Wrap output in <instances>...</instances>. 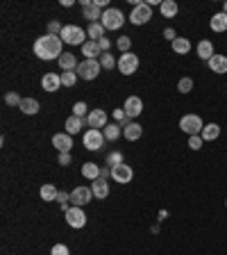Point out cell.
Listing matches in <instances>:
<instances>
[{
    "label": "cell",
    "instance_id": "cell-3",
    "mask_svg": "<svg viewBox=\"0 0 227 255\" xmlns=\"http://www.w3.org/2000/svg\"><path fill=\"white\" fill-rule=\"evenodd\" d=\"M103 71V66H100V59H84V62H80L75 73H78V78L82 80H96Z\"/></svg>",
    "mask_w": 227,
    "mask_h": 255
},
{
    "label": "cell",
    "instance_id": "cell-34",
    "mask_svg": "<svg viewBox=\"0 0 227 255\" xmlns=\"http://www.w3.org/2000/svg\"><path fill=\"white\" fill-rule=\"evenodd\" d=\"M78 82V73L75 71H62V85L64 87H73Z\"/></svg>",
    "mask_w": 227,
    "mask_h": 255
},
{
    "label": "cell",
    "instance_id": "cell-33",
    "mask_svg": "<svg viewBox=\"0 0 227 255\" xmlns=\"http://www.w3.org/2000/svg\"><path fill=\"white\" fill-rule=\"evenodd\" d=\"M100 66H103L104 71H111V69H116L118 62L114 59V55H109V52H103V57H100Z\"/></svg>",
    "mask_w": 227,
    "mask_h": 255
},
{
    "label": "cell",
    "instance_id": "cell-23",
    "mask_svg": "<svg viewBox=\"0 0 227 255\" xmlns=\"http://www.w3.org/2000/svg\"><path fill=\"white\" fill-rule=\"evenodd\" d=\"M57 62H59V66H62V71H75L80 64L73 52H62V57H59Z\"/></svg>",
    "mask_w": 227,
    "mask_h": 255
},
{
    "label": "cell",
    "instance_id": "cell-21",
    "mask_svg": "<svg viewBox=\"0 0 227 255\" xmlns=\"http://www.w3.org/2000/svg\"><path fill=\"white\" fill-rule=\"evenodd\" d=\"M207 64H209V69H211L214 73H218V75L227 73V57H225V55H214Z\"/></svg>",
    "mask_w": 227,
    "mask_h": 255
},
{
    "label": "cell",
    "instance_id": "cell-29",
    "mask_svg": "<svg viewBox=\"0 0 227 255\" xmlns=\"http://www.w3.org/2000/svg\"><path fill=\"white\" fill-rule=\"evenodd\" d=\"M39 194H41V201H48V203H50V201H57V196H59L57 187H55L52 183H45L39 189Z\"/></svg>",
    "mask_w": 227,
    "mask_h": 255
},
{
    "label": "cell",
    "instance_id": "cell-38",
    "mask_svg": "<svg viewBox=\"0 0 227 255\" xmlns=\"http://www.w3.org/2000/svg\"><path fill=\"white\" fill-rule=\"evenodd\" d=\"M89 107H86V103H75L73 105V114H75V116H82V118H86L89 116Z\"/></svg>",
    "mask_w": 227,
    "mask_h": 255
},
{
    "label": "cell",
    "instance_id": "cell-9",
    "mask_svg": "<svg viewBox=\"0 0 227 255\" xmlns=\"http://www.w3.org/2000/svg\"><path fill=\"white\" fill-rule=\"evenodd\" d=\"M66 223L71 226V228H75V230H80V228H84L86 226V214H84V209L82 208H68L66 209Z\"/></svg>",
    "mask_w": 227,
    "mask_h": 255
},
{
    "label": "cell",
    "instance_id": "cell-17",
    "mask_svg": "<svg viewBox=\"0 0 227 255\" xmlns=\"http://www.w3.org/2000/svg\"><path fill=\"white\" fill-rule=\"evenodd\" d=\"M91 189H93V196L100 198V201H104V198L109 196V185H107L104 178H96V180L91 183Z\"/></svg>",
    "mask_w": 227,
    "mask_h": 255
},
{
    "label": "cell",
    "instance_id": "cell-30",
    "mask_svg": "<svg viewBox=\"0 0 227 255\" xmlns=\"http://www.w3.org/2000/svg\"><path fill=\"white\" fill-rule=\"evenodd\" d=\"M170 46H173V50H175L177 55H188V50H191V41H188L186 37H177Z\"/></svg>",
    "mask_w": 227,
    "mask_h": 255
},
{
    "label": "cell",
    "instance_id": "cell-27",
    "mask_svg": "<svg viewBox=\"0 0 227 255\" xmlns=\"http://www.w3.org/2000/svg\"><path fill=\"white\" fill-rule=\"evenodd\" d=\"M103 135H104L107 141H118L121 135H123V128H121L118 123H107L104 125V130H103Z\"/></svg>",
    "mask_w": 227,
    "mask_h": 255
},
{
    "label": "cell",
    "instance_id": "cell-48",
    "mask_svg": "<svg viewBox=\"0 0 227 255\" xmlns=\"http://www.w3.org/2000/svg\"><path fill=\"white\" fill-rule=\"evenodd\" d=\"M73 2L75 0H62V7H73Z\"/></svg>",
    "mask_w": 227,
    "mask_h": 255
},
{
    "label": "cell",
    "instance_id": "cell-5",
    "mask_svg": "<svg viewBox=\"0 0 227 255\" xmlns=\"http://www.w3.org/2000/svg\"><path fill=\"white\" fill-rule=\"evenodd\" d=\"M180 128L186 132L188 137H195V135L202 132L205 123H202V118L198 116V114H184V116L180 118Z\"/></svg>",
    "mask_w": 227,
    "mask_h": 255
},
{
    "label": "cell",
    "instance_id": "cell-11",
    "mask_svg": "<svg viewBox=\"0 0 227 255\" xmlns=\"http://www.w3.org/2000/svg\"><path fill=\"white\" fill-rule=\"evenodd\" d=\"M132 176H134V171H132L130 164H118V166H111V178L121 185H127L132 183Z\"/></svg>",
    "mask_w": 227,
    "mask_h": 255
},
{
    "label": "cell",
    "instance_id": "cell-40",
    "mask_svg": "<svg viewBox=\"0 0 227 255\" xmlns=\"http://www.w3.org/2000/svg\"><path fill=\"white\" fill-rule=\"evenodd\" d=\"M202 144H205V139H202L200 135H195V137H188V148H191V151H200Z\"/></svg>",
    "mask_w": 227,
    "mask_h": 255
},
{
    "label": "cell",
    "instance_id": "cell-32",
    "mask_svg": "<svg viewBox=\"0 0 227 255\" xmlns=\"http://www.w3.org/2000/svg\"><path fill=\"white\" fill-rule=\"evenodd\" d=\"M82 176L89 178L91 183H93L96 178H100V166H98V164H93V162L82 164Z\"/></svg>",
    "mask_w": 227,
    "mask_h": 255
},
{
    "label": "cell",
    "instance_id": "cell-42",
    "mask_svg": "<svg viewBox=\"0 0 227 255\" xmlns=\"http://www.w3.org/2000/svg\"><path fill=\"white\" fill-rule=\"evenodd\" d=\"M50 255H71V251H68L66 244H55L50 249Z\"/></svg>",
    "mask_w": 227,
    "mask_h": 255
},
{
    "label": "cell",
    "instance_id": "cell-46",
    "mask_svg": "<svg viewBox=\"0 0 227 255\" xmlns=\"http://www.w3.org/2000/svg\"><path fill=\"white\" fill-rule=\"evenodd\" d=\"M98 44H100V50H103V52H109V48H111V41L107 39V37H103V39L98 41Z\"/></svg>",
    "mask_w": 227,
    "mask_h": 255
},
{
    "label": "cell",
    "instance_id": "cell-50",
    "mask_svg": "<svg viewBox=\"0 0 227 255\" xmlns=\"http://www.w3.org/2000/svg\"><path fill=\"white\" fill-rule=\"evenodd\" d=\"M225 208H227V201H225Z\"/></svg>",
    "mask_w": 227,
    "mask_h": 255
},
{
    "label": "cell",
    "instance_id": "cell-47",
    "mask_svg": "<svg viewBox=\"0 0 227 255\" xmlns=\"http://www.w3.org/2000/svg\"><path fill=\"white\" fill-rule=\"evenodd\" d=\"M100 178H104V180L111 178V166H103V169H100Z\"/></svg>",
    "mask_w": 227,
    "mask_h": 255
},
{
    "label": "cell",
    "instance_id": "cell-49",
    "mask_svg": "<svg viewBox=\"0 0 227 255\" xmlns=\"http://www.w3.org/2000/svg\"><path fill=\"white\" fill-rule=\"evenodd\" d=\"M223 12H225V14H227V2H225V7H223Z\"/></svg>",
    "mask_w": 227,
    "mask_h": 255
},
{
    "label": "cell",
    "instance_id": "cell-10",
    "mask_svg": "<svg viewBox=\"0 0 227 255\" xmlns=\"http://www.w3.org/2000/svg\"><path fill=\"white\" fill-rule=\"evenodd\" d=\"M93 198V189L91 187H75V189L71 191V205H75V208H84V205H89V201Z\"/></svg>",
    "mask_w": 227,
    "mask_h": 255
},
{
    "label": "cell",
    "instance_id": "cell-44",
    "mask_svg": "<svg viewBox=\"0 0 227 255\" xmlns=\"http://www.w3.org/2000/svg\"><path fill=\"white\" fill-rule=\"evenodd\" d=\"M62 166H71V153H59V160H57Z\"/></svg>",
    "mask_w": 227,
    "mask_h": 255
},
{
    "label": "cell",
    "instance_id": "cell-13",
    "mask_svg": "<svg viewBox=\"0 0 227 255\" xmlns=\"http://www.w3.org/2000/svg\"><path fill=\"white\" fill-rule=\"evenodd\" d=\"M52 146H55L59 153H71V148H73V137L68 135V132H57V135L52 137Z\"/></svg>",
    "mask_w": 227,
    "mask_h": 255
},
{
    "label": "cell",
    "instance_id": "cell-12",
    "mask_svg": "<svg viewBox=\"0 0 227 255\" xmlns=\"http://www.w3.org/2000/svg\"><path fill=\"white\" fill-rule=\"evenodd\" d=\"M41 87H43V92L55 93L62 87V73H45L41 78Z\"/></svg>",
    "mask_w": 227,
    "mask_h": 255
},
{
    "label": "cell",
    "instance_id": "cell-41",
    "mask_svg": "<svg viewBox=\"0 0 227 255\" xmlns=\"http://www.w3.org/2000/svg\"><path fill=\"white\" fill-rule=\"evenodd\" d=\"M5 103H7V105H16V107H21L23 98H21V96H19V93H16V92H9V93H7V96H5Z\"/></svg>",
    "mask_w": 227,
    "mask_h": 255
},
{
    "label": "cell",
    "instance_id": "cell-43",
    "mask_svg": "<svg viewBox=\"0 0 227 255\" xmlns=\"http://www.w3.org/2000/svg\"><path fill=\"white\" fill-rule=\"evenodd\" d=\"M62 30H64V25H62V23H59V21H50V23H48V34H62Z\"/></svg>",
    "mask_w": 227,
    "mask_h": 255
},
{
    "label": "cell",
    "instance_id": "cell-8",
    "mask_svg": "<svg viewBox=\"0 0 227 255\" xmlns=\"http://www.w3.org/2000/svg\"><path fill=\"white\" fill-rule=\"evenodd\" d=\"M116 69L123 73V75H132V73H136V69H139V57H136L134 52H123V55L118 57Z\"/></svg>",
    "mask_w": 227,
    "mask_h": 255
},
{
    "label": "cell",
    "instance_id": "cell-7",
    "mask_svg": "<svg viewBox=\"0 0 227 255\" xmlns=\"http://www.w3.org/2000/svg\"><path fill=\"white\" fill-rule=\"evenodd\" d=\"M150 19H152V7H150L148 2H139L130 14V21L134 25H145Z\"/></svg>",
    "mask_w": 227,
    "mask_h": 255
},
{
    "label": "cell",
    "instance_id": "cell-20",
    "mask_svg": "<svg viewBox=\"0 0 227 255\" xmlns=\"http://www.w3.org/2000/svg\"><path fill=\"white\" fill-rule=\"evenodd\" d=\"M209 27H211L214 32H227V14L225 12L214 14L211 21H209Z\"/></svg>",
    "mask_w": 227,
    "mask_h": 255
},
{
    "label": "cell",
    "instance_id": "cell-4",
    "mask_svg": "<svg viewBox=\"0 0 227 255\" xmlns=\"http://www.w3.org/2000/svg\"><path fill=\"white\" fill-rule=\"evenodd\" d=\"M100 23H103L104 30H121L125 23V16L121 9H114V7H109V9H104L103 19H100Z\"/></svg>",
    "mask_w": 227,
    "mask_h": 255
},
{
    "label": "cell",
    "instance_id": "cell-45",
    "mask_svg": "<svg viewBox=\"0 0 227 255\" xmlns=\"http://www.w3.org/2000/svg\"><path fill=\"white\" fill-rule=\"evenodd\" d=\"M164 37H166V39H168L170 44H173V41L177 39V34H175V30H173V27H166V30H164Z\"/></svg>",
    "mask_w": 227,
    "mask_h": 255
},
{
    "label": "cell",
    "instance_id": "cell-39",
    "mask_svg": "<svg viewBox=\"0 0 227 255\" xmlns=\"http://www.w3.org/2000/svg\"><path fill=\"white\" fill-rule=\"evenodd\" d=\"M116 46H118V50L121 52H130V46H132V41H130V37H118V41H116Z\"/></svg>",
    "mask_w": 227,
    "mask_h": 255
},
{
    "label": "cell",
    "instance_id": "cell-24",
    "mask_svg": "<svg viewBox=\"0 0 227 255\" xmlns=\"http://www.w3.org/2000/svg\"><path fill=\"white\" fill-rule=\"evenodd\" d=\"M159 12H162L164 19H175L177 12H180V7H177L175 0H164L162 5H159Z\"/></svg>",
    "mask_w": 227,
    "mask_h": 255
},
{
    "label": "cell",
    "instance_id": "cell-36",
    "mask_svg": "<svg viewBox=\"0 0 227 255\" xmlns=\"http://www.w3.org/2000/svg\"><path fill=\"white\" fill-rule=\"evenodd\" d=\"M114 118H116V121H118V125L123 123V128H125V125H127V123H132V118L127 116V114H125V110H123V107H121V110H114Z\"/></svg>",
    "mask_w": 227,
    "mask_h": 255
},
{
    "label": "cell",
    "instance_id": "cell-37",
    "mask_svg": "<svg viewBox=\"0 0 227 255\" xmlns=\"http://www.w3.org/2000/svg\"><path fill=\"white\" fill-rule=\"evenodd\" d=\"M107 164H109V166H118V164H123V155H121L118 151H111L109 155H107Z\"/></svg>",
    "mask_w": 227,
    "mask_h": 255
},
{
    "label": "cell",
    "instance_id": "cell-19",
    "mask_svg": "<svg viewBox=\"0 0 227 255\" xmlns=\"http://www.w3.org/2000/svg\"><path fill=\"white\" fill-rule=\"evenodd\" d=\"M195 52H198V57L205 59V62H209V59L216 55V52H214V44H211L209 39H202L200 44H198V48H195Z\"/></svg>",
    "mask_w": 227,
    "mask_h": 255
},
{
    "label": "cell",
    "instance_id": "cell-15",
    "mask_svg": "<svg viewBox=\"0 0 227 255\" xmlns=\"http://www.w3.org/2000/svg\"><path fill=\"white\" fill-rule=\"evenodd\" d=\"M86 125H89V128H96V130L104 128V125H107V112L104 110H91L89 116H86Z\"/></svg>",
    "mask_w": 227,
    "mask_h": 255
},
{
    "label": "cell",
    "instance_id": "cell-1",
    "mask_svg": "<svg viewBox=\"0 0 227 255\" xmlns=\"http://www.w3.org/2000/svg\"><path fill=\"white\" fill-rule=\"evenodd\" d=\"M62 48H64V41L57 34H43L34 41V55L43 62H50V59H59L62 57Z\"/></svg>",
    "mask_w": 227,
    "mask_h": 255
},
{
    "label": "cell",
    "instance_id": "cell-18",
    "mask_svg": "<svg viewBox=\"0 0 227 255\" xmlns=\"http://www.w3.org/2000/svg\"><path fill=\"white\" fill-rule=\"evenodd\" d=\"M82 55H84V59H100L103 57L100 44L98 41H86L84 46H82Z\"/></svg>",
    "mask_w": 227,
    "mask_h": 255
},
{
    "label": "cell",
    "instance_id": "cell-31",
    "mask_svg": "<svg viewBox=\"0 0 227 255\" xmlns=\"http://www.w3.org/2000/svg\"><path fill=\"white\" fill-rule=\"evenodd\" d=\"M86 37H91V41H100L104 37V27L103 23H89L86 27Z\"/></svg>",
    "mask_w": 227,
    "mask_h": 255
},
{
    "label": "cell",
    "instance_id": "cell-6",
    "mask_svg": "<svg viewBox=\"0 0 227 255\" xmlns=\"http://www.w3.org/2000/svg\"><path fill=\"white\" fill-rule=\"evenodd\" d=\"M104 141H107V139H104L103 130H96V128H89V130L84 132V137H82V144H84L86 151H100Z\"/></svg>",
    "mask_w": 227,
    "mask_h": 255
},
{
    "label": "cell",
    "instance_id": "cell-14",
    "mask_svg": "<svg viewBox=\"0 0 227 255\" xmlns=\"http://www.w3.org/2000/svg\"><path fill=\"white\" fill-rule=\"evenodd\" d=\"M125 114L130 118H136V116H141V112H143V100L139 98V96H127V100H125Z\"/></svg>",
    "mask_w": 227,
    "mask_h": 255
},
{
    "label": "cell",
    "instance_id": "cell-35",
    "mask_svg": "<svg viewBox=\"0 0 227 255\" xmlns=\"http://www.w3.org/2000/svg\"><path fill=\"white\" fill-rule=\"evenodd\" d=\"M191 89H193V80L191 78H182L180 82H177V92L180 93H188Z\"/></svg>",
    "mask_w": 227,
    "mask_h": 255
},
{
    "label": "cell",
    "instance_id": "cell-26",
    "mask_svg": "<svg viewBox=\"0 0 227 255\" xmlns=\"http://www.w3.org/2000/svg\"><path fill=\"white\" fill-rule=\"evenodd\" d=\"M141 135H143V128L139 123H134V121H132V123H127L123 128V137L127 139V141H136Z\"/></svg>",
    "mask_w": 227,
    "mask_h": 255
},
{
    "label": "cell",
    "instance_id": "cell-25",
    "mask_svg": "<svg viewBox=\"0 0 227 255\" xmlns=\"http://www.w3.org/2000/svg\"><path fill=\"white\" fill-rule=\"evenodd\" d=\"M200 137L205 139V141H214V139H218L221 137V125L218 123H207L205 128H202Z\"/></svg>",
    "mask_w": 227,
    "mask_h": 255
},
{
    "label": "cell",
    "instance_id": "cell-22",
    "mask_svg": "<svg viewBox=\"0 0 227 255\" xmlns=\"http://www.w3.org/2000/svg\"><path fill=\"white\" fill-rule=\"evenodd\" d=\"M82 14H84V19H89V23H100L104 12L96 5V2H91L89 7H82Z\"/></svg>",
    "mask_w": 227,
    "mask_h": 255
},
{
    "label": "cell",
    "instance_id": "cell-16",
    "mask_svg": "<svg viewBox=\"0 0 227 255\" xmlns=\"http://www.w3.org/2000/svg\"><path fill=\"white\" fill-rule=\"evenodd\" d=\"M86 125V118H82V116H75V114H71V116L66 118V132L68 135H78V132H82V128Z\"/></svg>",
    "mask_w": 227,
    "mask_h": 255
},
{
    "label": "cell",
    "instance_id": "cell-2",
    "mask_svg": "<svg viewBox=\"0 0 227 255\" xmlns=\"http://www.w3.org/2000/svg\"><path fill=\"white\" fill-rule=\"evenodd\" d=\"M59 37L68 46H84L86 44V32L80 25H64V30H62Z\"/></svg>",
    "mask_w": 227,
    "mask_h": 255
},
{
    "label": "cell",
    "instance_id": "cell-28",
    "mask_svg": "<svg viewBox=\"0 0 227 255\" xmlns=\"http://www.w3.org/2000/svg\"><path fill=\"white\" fill-rule=\"evenodd\" d=\"M19 110L23 112V114H27V116H34V114H39V100L37 98H23Z\"/></svg>",
    "mask_w": 227,
    "mask_h": 255
}]
</instances>
